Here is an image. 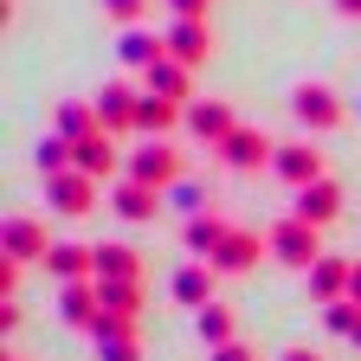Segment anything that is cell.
<instances>
[{"label": "cell", "mask_w": 361, "mask_h": 361, "mask_svg": "<svg viewBox=\"0 0 361 361\" xmlns=\"http://www.w3.org/2000/svg\"><path fill=\"white\" fill-rule=\"evenodd\" d=\"M149 90H155V97H174V104H188V65H180L174 52H161V59L149 65Z\"/></svg>", "instance_id": "cell-14"}, {"label": "cell", "mask_w": 361, "mask_h": 361, "mask_svg": "<svg viewBox=\"0 0 361 361\" xmlns=\"http://www.w3.org/2000/svg\"><path fill=\"white\" fill-rule=\"evenodd\" d=\"M213 361H252V348H245V342H219Z\"/></svg>", "instance_id": "cell-26"}, {"label": "cell", "mask_w": 361, "mask_h": 361, "mask_svg": "<svg viewBox=\"0 0 361 361\" xmlns=\"http://www.w3.org/2000/svg\"><path fill=\"white\" fill-rule=\"evenodd\" d=\"M78 168H84V174H97V180H104V174H116V149H110V129H90L84 142H78Z\"/></svg>", "instance_id": "cell-16"}, {"label": "cell", "mask_w": 361, "mask_h": 361, "mask_svg": "<svg viewBox=\"0 0 361 361\" xmlns=\"http://www.w3.org/2000/svg\"><path fill=\"white\" fill-rule=\"evenodd\" d=\"M110 200H116V213H123V219H149V213L161 207V188H142V180H116Z\"/></svg>", "instance_id": "cell-15"}, {"label": "cell", "mask_w": 361, "mask_h": 361, "mask_svg": "<svg viewBox=\"0 0 361 361\" xmlns=\"http://www.w3.org/2000/svg\"><path fill=\"white\" fill-rule=\"evenodd\" d=\"M290 110H297V123H310V129H336L342 123V97L329 84H297L290 90Z\"/></svg>", "instance_id": "cell-3"}, {"label": "cell", "mask_w": 361, "mask_h": 361, "mask_svg": "<svg viewBox=\"0 0 361 361\" xmlns=\"http://www.w3.org/2000/svg\"><path fill=\"white\" fill-rule=\"evenodd\" d=\"M355 348H361V323H355Z\"/></svg>", "instance_id": "cell-32"}, {"label": "cell", "mask_w": 361, "mask_h": 361, "mask_svg": "<svg viewBox=\"0 0 361 361\" xmlns=\"http://www.w3.org/2000/svg\"><path fill=\"white\" fill-rule=\"evenodd\" d=\"M135 110H142V97L129 84H110L97 97V129H135Z\"/></svg>", "instance_id": "cell-9"}, {"label": "cell", "mask_w": 361, "mask_h": 361, "mask_svg": "<svg viewBox=\"0 0 361 361\" xmlns=\"http://www.w3.org/2000/svg\"><path fill=\"white\" fill-rule=\"evenodd\" d=\"M219 239H226V219H213V213H194V219H188V245H194V252H207V258H213V245H219Z\"/></svg>", "instance_id": "cell-20"}, {"label": "cell", "mask_w": 361, "mask_h": 361, "mask_svg": "<svg viewBox=\"0 0 361 361\" xmlns=\"http://www.w3.org/2000/svg\"><path fill=\"white\" fill-rule=\"evenodd\" d=\"M264 245H271V258H284V264H316V258H323V252H316V226H310V219H297V213L271 226Z\"/></svg>", "instance_id": "cell-1"}, {"label": "cell", "mask_w": 361, "mask_h": 361, "mask_svg": "<svg viewBox=\"0 0 361 361\" xmlns=\"http://www.w3.org/2000/svg\"><path fill=\"white\" fill-rule=\"evenodd\" d=\"M284 361H316V355H310V348H290V355H284Z\"/></svg>", "instance_id": "cell-31"}, {"label": "cell", "mask_w": 361, "mask_h": 361, "mask_svg": "<svg viewBox=\"0 0 361 361\" xmlns=\"http://www.w3.org/2000/svg\"><path fill=\"white\" fill-rule=\"evenodd\" d=\"M174 297L188 303V310H207V303H213V264H207V258H200V264H188V271L174 278Z\"/></svg>", "instance_id": "cell-17"}, {"label": "cell", "mask_w": 361, "mask_h": 361, "mask_svg": "<svg viewBox=\"0 0 361 361\" xmlns=\"http://www.w3.org/2000/svg\"><path fill=\"white\" fill-rule=\"evenodd\" d=\"M188 129L200 135V142H213V149H219L239 123H233V110H226V104H188Z\"/></svg>", "instance_id": "cell-11"}, {"label": "cell", "mask_w": 361, "mask_h": 361, "mask_svg": "<svg viewBox=\"0 0 361 361\" xmlns=\"http://www.w3.org/2000/svg\"><path fill=\"white\" fill-rule=\"evenodd\" d=\"M168 52H174L180 65H200V59L213 52V32H207V20H180V26H168Z\"/></svg>", "instance_id": "cell-10"}, {"label": "cell", "mask_w": 361, "mask_h": 361, "mask_svg": "<svg viewBox=\"0 0 361 361\" xmlns=\"http://www.w3.org/2000/svg\"><path fill=\"white\" fill-rule=\"evenodd\" d=\"M135 271H142V264H135L129 245H104L97 252V278H135Z\"/></svg>", "instance_id": "cell-21"}, {"label": "cell", "mask_w": 361, "mask_h": 361, "mask_svg": "<svg viewBox=\"0 0 361 361\" xmlns=\"http://www.w3.org/2000/svg\"><path fill=\"white\" fill-rule=\"evenodd\" d=\"M129 180H142V188H174V180H180V155H174V142H149L142 155H135L129 161Z\"/></svg>", "instance_id": "cell-4"}, {"label": "cell", "mask_w": 361, "mask_h": 361, "mask_svg": "<svg viewBox=\"0 0 361 361\" xmlns=\"http://www.w3.org/2000/svg\"><path fill=\"white\" fill-rule=\"evenodd\" d=\"M45 194H52L59 213H90V207H97V174H84V168L45 174Z\"/></svg>", "instance_id": "cell-2"}, {"label": "cell", "mask_w": 361, "mask_h": 361, "mask_svg": "<svg viewBox=\"0 0 361 361\" xmlns=\"http://www.w3.org/2000/svg\"><path fill=\"white\" fill-rule=\"evenodd\" d=\"M271 168H278L284 188H310V180H323V155H316L310 142H284L278 155H271Z\"/></svg>", "instance_id": "cell-5"}, {"label": "cell", "mask_w": 361, "mask_h": 361, "mask_svg": "<svg viewBox=\"0 0 361 361\" xmlns=\"http://www.w3.org/2000/svg\"><path fill=\"white\" fill-rule=\"evenodd\" d=\"M142 7H149V0H104V13L123 20V26H129V20H142Z\"/></svg>", "instance_id": "cell-25"}, {"label": "cell", "mask_w": 361, "mask_h": 361, "mask_svg": "<svg viewBox=\"0 0 361 361\" xmlns=\"http://www.w3.org/2000/svg\"><path fill=\"white\" fill-rule=\"evenodd\" d=\"M342 213V188L323 174V180H310V188H297V219H310V226H329Z\"/></svg>", "instance_id": "cell-7"}, {"label": "cell", "mask_w": 361, "mask_h": 361, "mask_svg": "<svg viewBox=\"0 0 361 361\" xmlns=\"http://www.w3.org/2000/svg\"><path fill=\"white\" fill-rule=\"evenodd\" d=\"M348 303H361V264L348 271Z\"/></svg>", "instance_id": "cell-30"}, {"label": "cell", "mask_w": 361, "mask_h": 361, "mask_svg": "<svg viewBox=\"0 0 361 361\" xmlns=\"http://www.w3.org/2000/svg\"><path fill=\"white\" fill-rule=\"evenodd\" d=\"M348 271H355V264H342V258H316V264H310V290L323 297V303H342V297H348Z\"/></svg>", "instance_id": "cell-13"}, {"label": "cell", "mask_w": 361, "mask_h": 361, "mask_svg": "<svg viewBox=\"0 0 361 361\" xmlns=\"http://www.w3.org/2000/svg\"><path fill=\"white\" fill-rule=\"evenodd\" d=\"M7 258H13V264L52 258V245H45V226H39V219H13V226H7Z\"/></svg>", "instance_id": "cell-12"}, {"label": "cell", "mask_w": 361, "mask_h": 361, "mask_svg": "<svg viewBox=\"0 0 361 361\" xmlns=\"http://www.w3.org/2000/svg\"><path fill=\"white\" fill-rule=\"evenodd\" d=\"M168 7H174L180 20H200V13H207V0H168Z\"/></svg>", "instance_id": "cell-28"}, {"label": "cell", "mask_w": 361, "mask_h": 361, "mask_svg": "<svg viewBox=\"0 0 361 361\" xmlns=\"http://www.w3.org/2000/svg\"><path fill=\"white\" fill-rule=\"evenodd\" d=\"M174 207L180 213H200V188H174Z\"/></svg>", "instance_id": "cell-27"}, {"label": "cell", "mask_w": 361, "mask_h": 361, "mask_svg": "<svg viewBox=\"0 0 361 361\" xmlns=\"http://www.w3.org/2000/svg\"><path fill=\"white\" fill-rule=\"evenodd\" d=\"M65 316H71V323H97V310H90V290H84V284L65 290Z\"/></svg>", "instance_id": "cell-24"}, {"label": "cell", "mask_w": 361, "mask_h": 361, "mask_svg": "<svg viewBox=\"0 0 361 361\" xmlns=\"http://www.w3.org/2000/svg\"><path fill=\"white\" fill-rule=\"evenodd\" d=\"M174 123H180V104H174V97H155V90H149V97H142V110H135V129L168 135Z\"/></svg>", "instance_id": "cell-18"}, {"label": "cell", "mask_w": 361, "mask_h": 361, "mask_svg": "<svg viewBox=\"0 0 361 361\" xmlns=\"http://www.w3.org/2000/svg\"><path fill=\"white\" fill-rule=\"evenodd\" d=\"M59 271V278H84V271H97V252H84V245H52V258H45Z\"/></svg>", "instance_id": "cell-19"}, {"label": "cell", "mask_w": 361, "mask_h": 361, "mask_svg": "<svg viewBox=\"0 0 361 361\" xmlns=\"http://www.w3.org/2000/svg\"><path fill=\"white\" fill-rule=\"evenodd\" d=\"M336 13L342 20H361V0H336Z\"/></svg>", "instance_id": "cell-29"}, {"label": "cell", "mask_w": 361, "mask_h": 361, "mask_svg": "<svg viewBox=\"0 0 361 361\" xmlns=\"http://www.w3.org/2000/svg\"><path fill=\"white\" fill-rule=\"evenodd\" d=\"M264 252H271V245H264L258 233H233V226H226V239L213 245V258H207V264H213V271H252Z\"/></svg>", "instance_id": "cell-6"}, {"label": "cell", "mask_w": 361, "mask_h": 361, "mask_svg": "<svg viewBox=\"0 0 361 361\" xmlns=\"http://www.w3.org/2000/svg\"><path fill=\"white\" fill-rule=\"evenodd\" d=\"M200 336H207L213 348H219V342H233V316H226L219 303H207V310H200Z\"/></svg>", "instance_id": "cell-22"}, {"label": "cell", "mask_w": 361, "mask_h": 361, "mask_svg": "<svg viewBox=\"0 0 361 361\" xmlns=\"http://www.w3.org/2000/svg\"><path fill=\"white\" fill-rule=\"evenodd\" d=\"M219 155H226V168H264V161L278 155V149H271L258 129H233V135L219 142Z\"/></svg>", "instance_id": "cell-8"}, {"label": "cell", "mask_w": 361, "mask_h": 361, "mask_svg": "<svg viewBox=\"0 0 361 361\" xmlns=\"http://www.w3.org/2000/svg\"><path fill=\"white\" fill-rule=\"evenodd\" d=\"M104 361H142V348H135V329H123V336H104Z\"/></svg>", "instance_id": "cell-23"}]
</instances>
